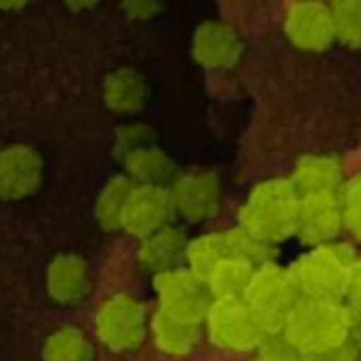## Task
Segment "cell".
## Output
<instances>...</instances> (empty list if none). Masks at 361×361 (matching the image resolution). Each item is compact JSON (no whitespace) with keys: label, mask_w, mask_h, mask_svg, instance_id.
Listing matches in <instances>:
<instances>
[{"label":"cell","mask_w":361,"mask_h":361,"mask_svg":"<svg viewBox=\"0 0 361 361\" xmlns=\"http://www.w3.org/2000/svg\"><path fill=\"white\" fill-rule=\"evenodd\" d=\"M297 213H300V191L290 178L260 180L238 211V221L255 231L267 243L277 245L295 235Z\"/></svg>","instance_id":"obj_1"},{"label":"cell","mask_w":361,"mask_h":361,"mask_svg":"<svg viewBox=\"0 0 361 361\" xmlns=\"http://www.w3.org/2000/svg\"><path fill=\"white\" fill-rule=\"evenodd\" d=\"M351 314L341 300L302 295L290 312L282 334L305 354L331 349L349 339Z\"/></svg>","instance_id":"obj_2"},{"label":"cell","mask_w":361,"mask_h":361,"mask_svg":"<svg viewBox=\"0 0 361 361\" xmlns=\"http://www.w3.org/2000/svg\"><path fill=\"white\" fill-rule=\"evenodd\" d=\"M356 250L349 243L331 240L324 245H314L300 255L290 265L300 292L307 297H326V300H341L346 277L351 265L356 262Z\"/></svg>","instance_id":"obj_3"},{"label":"cell","mask_w":361,"mask_h":361,"mask_svg":"<svg viewBox=\"0 0 361 361\" xmlns=\"http://www.w3.org/2000/svg\"><path fill=\"white\" fill-rule=\"evenodd\" d=\"M300 297V285L292 277L290 267H282L275 260H270L255 270L243 300L250 307L262 329L267 334H275V331L285 329L287 317L295 310Z\"/></svg>","instance_id":"obj_4"},{"label":"cell","mask_w":361,"mask_h":361,"mask_svg":"<svg viewBox=\"0 0 361 361\" xmlns=\"http://www.w3.org/2000/svg\"><path fill=\"white\" fill-rule=\"evenodd\" d=\"M149 314L139 297L129 292H116L109 295L99 305L94 317V329L99 341L109 351L116 354H129L139 349L149 331Z\"/></svg>","instance_id":"obj_5"},{"label":"cell","mask_w":361,"mask_h":361,"mask_svg":"<svg viewBox=\"0 0 361 361\" xmlns=\"http://www.w3.org/2000/svg\"><path fill=\"white\" fill-rule=\"evenodd\" d=\"M203 322L211 341L223 351H255L267 336L243 297H213Z\"/></svg>","instance_id":"obj_6"},{"label":"cell","mask_w":361,"mask_h":361,"mask_svg":"<svg viewBox=\"0 0 361 361\" xmlns=\"http://www.w3.org/2000/svg\"><path fill=\"white\" fill-rule=\"evenodd\" d=\"M154 290L159 297L161 312H169V314L188 322H198V324L206 319V312L213 302L206 280H201L186 265L154 275Z\"/></svg>","instance_id":"obj_7"},{"label":"cell","mask_w":361,"mask_h":361,"mask_svg":"<svg viewBox=\"0 0 361 361\" xmlns=\"http://www.w3.org/2000/svg\"><path fill=\"white\" fill-rule=\"evenodd\" d=\"M173 213L186 223H208L221 211V180L213 171H188L169 186Z\"/></svg>","instance_id":"obj_8"},{"label":"cell","mask_w":361,"mask_h":361,"mask_svg":"<svg viewBox=\"0 0 361 361\" xmlns=\"http://www.w3.org/2000/svg\"><path fill=\"white\" fill-rule=\"evenodd\" d=\"M341 231H344L341 191L305 193V196H300V213H297L295 235L307 247L339 240Z\"/></svg>","instance_id":"obj_9"},{"label":"cell","mask_w":361,"mask_h":361,"mask_svg":"<svg viewBox=\"0 0 361 361\" xmlns=\"http://www.w3.org/2000/svg\"><path fill=\"white\" fill-rule=\"evenodd\" d=\"M285 35L297 50L324 52L336 40L331 6L322 0H297L287 8Z\"/></svg>","instance_id":"obj_10"},{"label":"cell","mask_w":361,"mask_h":361,"mask_svg":"<svg viewBox=\"0 0 361 361\" xmlns=\"http://www.w3.org/2000/svg\"><path fill=\"white\" fill-rule=\"evenodd\" d=\"M173 203H171L169 186L156 183H134L129 201L121 218V231L131 238H146L149 233L169 226L173 221Z\"/></svg>","instance_id":"obj_11"},{"label":"cell","mask_w":361,"mask_h":361,"mask_svg":"<svg viewBox=\"0 0 361 361\" xmlns=\"http://www.w3.org/2000/svg\"><path fill=\"white\" fill-rule=\"evenodd\" d=\"M42 156L27 144L0 149V198L23 201L42 186Z\"/></svg>","instance_id":"obj_12"},{"label":"cell","mask_w":361,"mask_h":361,"mask_svg":"<svg viewBox=\"0 0 361 361\" xmlns=\"http://www.w3.org/2000/svg\"><path fill=\"white\" fill-rule=\"evenodd\" d=\"M193 60L206 70H231L243 55V40L228 23L208 20L193 32Z\"/></svg>","instance_id":"obj_13"},{"label":"cell","mask_w":361,"mask_h":361,"mask_svg":"<svg viewBox=\"0 0 361 361\" xmlns=\"http://www.w3.org/2000/svg\"><path fill=\"white\" fill-rule=\"evenodd\" d=\"M186 250H188L186 233L169 223V226L141 238L139 250H136V260H139V265L146 272L159 275V272L176 270V267L186 265Z\"/></svg>","instance_id":"obj_14"},{"label":"cell","mask_w":361,"mask_h":361,"mask_svg":"<svg viewBox=\"0 0 361 361\" xmlns=\"http://www.w3.org/2000/svg\"><path fill=\"white\" fill-rule=\"evenodd\" d=\"M92 290L90 262L75 252L57 255L47 267V295L57 305H75Z\"/></svg>","instance_id":"obj_15"},{"label":"cell","mask_w":361,"mask_h":361,"mask_svg":"<svg viewBox=\"0 0 361 361\" xmlns=\"http://www.w3.org/2000/svg\"><path fill=\"white\" fill-rule=\"evenodd\" d=\"M290 180L295 183L300 196L341 191V186H344V164L331 154L300 156L292 166Z\"/></svg>","instance_id":"obj_16"},{"label":"cell","mask_w":361,"mask_h":361,"mask_svg":"<svg viewBox=\"0 0 361 361\" xmlns=\"http://www.w3.org/2000/svg\"><path fill=\"white\" fill-rule=\"evenodd\" d=\"M102 99L116 114H136L149 99V85L134 67H119L102 82Z\"/></svg>","instance_id":"obj_17"},{"label":"cell","mask_w":361,"mask_h":361,"mask_svg":"<svg viewBox=\"0 0 361 361\" xmlns=\"http://www.w3.org/2000/svg\"><path fill=\"white\" fill-rule=\"evenodd\" d=\"M154 341L169 356H188L201 341V324L173 317L169 312H156L149 322Z\"/></svg>","instance_id":"obj_18"},{"label":"cell","mask_w":361,"mask_h":361,"mask_svg":"<svg viewBox=\"0 0 361 361\" xmlns=\"http://www.w3.org/2000/svg\"><path fill=\"white\" fill-rule=\"evenodd\" d=\"M126 176L134 183H156V186H166L176 173L173 159L166 154L161 146H156L154 141L146 146H139L131 154H126L121 159Z\"/></svg>","instance_id":"obj_19"},{"label":"cell","mask_w":361,"mask_h":361,"mask_svg":"<svg viewBox=\"0 0 361 361\" xmlns=\"http://www.w3.org/2000/svg\"><path fill=\"white\" fill-rule=\"evenodd\" d=\"M42 361H94V344L80 326H57L45 339Z\"/></svg>","instance_id":"obj_20"},{"label":"cell","mask_w":361,"mask_h":361,"mask_svg":"<svg viewBox=\"0 0 361 361\" xmlns=\"http://www.w3.org/2000/svg\"><path fill=\"white\" fill-rule=\"evenodd\" d=\"M255 270L257 267H252L250 262L240 260V257L223 255L211 270V275L206 277V285L213 297H243Z\"/></svg>","instance_id":"obj_21"},{"label":"cell","mask_w":361,"mask_h":361,"mask_svg":"<svg viewBox=\"0 0 361 361\" xmlns=\"http://www.w3.org/2000/svg\"><path fill=\"white\" fill-rule=\"evenodd\" d=\"M131 188H134V180L126 173H119V176H111L104 183V188L99 191L94 203V216L97 223L104 231L109 233L121 231V218H124V208L126 201H129Z\"/></svg>","instance_id":"obj_22"},{"label":"cell","mask_w":361,"mask_h":361,"mask_svg":"<svg viewBox=\"0 0 361 361\" xmlns=\"http://www.w3.org/2000/svg\"><path fill=\"white\" fill-rule=\"evenodd\" d=\"M223 245H226V255L240 257V260L250 262L252 267H260L272 260V243H267L265 238H260L243 223L223 233Z\"/></svg>","instance_id":"obj_23"},{"label":"cell","mask_w":361,"mask_h":361,"mask_svg":"<svg viewBox=\"0 0 361 361\" xmlns=\"http://www.w3.org/2000/svg\"><path fill=\"white\" fill-rule=\"evenodd\" d=\"M223 255H226L223 233H206V235H198L193 240H188L186 267L191 272H196L201 280H206Z\"/></svg>","instance_id":"obj_24"},{"label":"cell","mask_w":361,"mask_h":361,"mask_svg":"<svg viewBox=\"0 0 361 361\" xmlns=\"http://www.w3.org/2000/svg\"><path fill=\"white\" fill-rule=\"evenodd\" d=\"M336 40L351 50H361V0H331Z\"/></svg>","instance_id":"obj_25"},{"label":"cell","mask_w":361,"mask_h":361,"mask_svg":"<svg viewBox=\"0 0 361 361\" xmlns=\"http://www.w3.org/2000/svg\"><path fill=\"white\" fill-rule=\"evenodd\" d=\"M341 211H344V231L361 240V176L341 186Z\"/></svg>","instance_id":"obj_26"},{"label":"cell","mask_w":361,"mask_h":361,"mask_svg":"<svg viewBox=\"0 0 361 361\" xmlns=\"http://www.w3.org/2000/svg\"><path fill=\"white\" fill-rule=\"evenodd\" d=\"M257 359L260 361H305V351L297 349L282 331L267 334L257 346Z\"/></svg>","instance_id":"obj_27"},{"label":"cell","mask_w":361,"mask_h":361,"mask_svg":"<svg viewBox=\"0 0 361 361\" xmlns=\"http://www.w3.org/2000/svg\"><path fill=\"white\" fill-rule=\"evenodd\" d=\"M154 141V129L146 124H126L116 129L114 136V156L116 159H124L126 154H131L139 146H146Z\"/></svg>","instance_id":"obj_28"},{"label":"cell","mask_w":361,"mask_h":361,"mask_svg":"<svg viewBox=\"0 0 361 361\" xmlns=\"http://www.w3.org/2000/svg\"><path fill=\"white\" fill-rule=\"evenodd\" d=\"M305 361H361V351L354 341L346 339L331 349L310 351V354H305Z\"/></svg>","instance_id":"obj_29"},{"label":"cell","mask_w":361,"mask_h":361,"mask_svg":"<svg viewBox=\"0 0 361 361\" xmlns=\"http://www.w3.org/2000/svg\"><path fill=\"white\" fill-rule=\"evenodd\" d=\"M341 302H344L349 312H361V257H356V262L351 265Z\"/></svg>","instance_id":"obj_30"},{"label":"cell","mask_w":361,"mask_h":361,"mask_svg":"<svg viewBox=\"0 0 361 361\" xmlns=\"http://www.w3.org/2000/svg\"><path fill=\"white\" fill-rule=\"evenodd\" d=\"M121 11L131 20H151L164 11V0H121Z\"/></svg>","instance_id":"obj_31"},{"label":"cell","mask_w":361,"mask_h":361,"mask_svg":"<svg viewBox=\"0 0 361 361\" xmlns=\"http://www.w3.org/2000/svg\"><path fill=\"white\" fill-rule=\"evenodd\" d=\"M351 314V329H349V339L359 346L361 351V312H349Z\"/></svg>","instance_id":"obj_32"},{"label":"cell","mask_w":361,"mask_h":361,"mask_svg":"<svg viewBox=\"0 0 361 361\" xmlns=\"http://www.w3.org/2000/svg\"><path fill=\"white\" fill-rule=\"evenodd\" d=\"M67 8L75 13H85V11H92V8H97L102 3V0H65Z\"/></svg>","instance_id":"obj_33"},{"label":"cell","mask_w":361,"mask_h":361,"mask_svg":"<svg viewBox=\"0 0 361 361\" xmlns=\"http://www.w3.org/2000/svg\"><path fill=\"white\" fill-rule=\"evenodd\" d=\"M30 3L32 0H0V11H20Z\"/></svg>","instance_id":"obj_34"},{"label":"cell","mask_w":361,"mask_h":361,"mask_svg":"<svg viewBox=\"0 0 361 361\" xmlns=\"http://www.w3.org/2000/svg\"><path fill=\"white\" fill-rule=\"evenodd\" d=\"M255 361H260V359H255Z\"/></svg>","instance_id":"obj_35"}]
</instances>
